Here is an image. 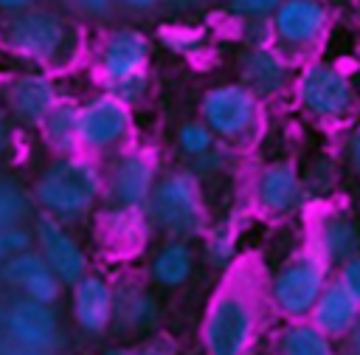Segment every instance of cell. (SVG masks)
Instances as JSON below:
<instances>
[{
	"mask_svg": "<svg viewBox=\"0 0 360 355\" xmlns=\"http://www.w3.org/2000/svg\"><path fill=\"white\" fill-rule=\"evenodd\" d=\"M98 194V175L87 161H59L53 163L39 186L37 197L56 214H79L90 208Z\"/></svg>",
	"mask_w": 360,
	"mask_h": 355,
	"instance_id": "6da1fadb",
	"label": "cell"
},
{
	"mask_svg": "<svg viewBox=\"0 0 360 355\" xmlns=\"http://www.w3.org/2000/svg\"><path fill=\"white\" fill-rule=\"evenodd\" d=\"M68 25L48 11H20L3 23L6 45L25 59H51L65 45Z\"/></svg>",
	"mask_w": 360,
	"mask_h": 355,
	"instance_id": "7a4b0ae2",
	"label": "cell"
},
{
	"mask_svg": "<svg viewBox=\"0 0 360 355\" xmlns=\"http://www.w3.org/2000/svg\"><path fill=\"white\" fill-rule=\"evenodd\" d=\"M200 194L188 175H172L152 192V217L174 237H188L200 228Z\"/></svg>",
	"mask_w": 360,
	"mask_h": 355,
	"instance_id": "3957f363",
	"label": "cell"
},
{
	"mask_svg": "<svg viewBox=\"0 0 360 355\" xmlns=\"http://www.w3.org/2000/svg\"><path fill=\"white\" fill-rule=\"evenodd\" d=\"M253 330V313L236 293H225L214 301L205 321V347L211 355H242Z\"/></svg>",
	"mask_w": 360,
	"mask_h": 355,
	"instance_id": "277c9868",
	"label": "cell"
},
{
	"mask_svg": "<svg viewBox=\"0 0 360 355\" xmlns=\"http://www.w3.org/2000/svg\"><path fill=\"white\" fill-rule=\"evenodd\" d=\"M3 332L34 347V349H42V352H48L59 338L53 313L48 310L45 301H37V299L14 301L3 313Z\"/></svg>",
	"mask_w": 360,
	"mask_h": 355,
	"instance_id": "5b68a950",
	"label": "cell"
},
{
	"mask_svg": "<svg viewBox=\"0 0 360 355\" xmlns=\"http://www.w3.org/2000/svg\"><path fill=\"white\" fill-rule=\"evenodd\" d=\"M301 101L315 116L335 118L349 107L352 93L346 79L332 65H312L301 79Z\"/></svg>",
	"mask_w": 360,
	"mask_h": 355,
	"instance_id": "8992f818",
	"label": "cell"
},
{
	"mask_svg": "<svg viewBox=\"0 0 360 355\" xmlns=\"http://www.w3.org/2000/svg\"><path fill=\"white\" fill-rule=\"evenodd\" d=\"M202 113L214 132L236 135L253 121V93L239 85L214 87L202 101Z\"/></svg>",
	"mask_w": 360,
	"mask_h": 355,
	"instance_id": "52a82bcc",
	"label": "cell"
},
{
	"mask_svg": "<svg viewBox=\"0 0 360 355\" xmlns=\"http://www.w3.org/2000/svg\"><path fill=\"white\" fill-rule=\"evenodd\" d=\"M321 282H323L321 265L312 262V259H304V262H295L287 270H281V276L276 279L273 296H276V301L284 313L301 316L318 301Z\"/></svg>",
	"mask_w": 360,
	"mask_h": 355,
	"instance_id": "ba28073f",
	"label": "cell"
},
{
	"mask_svg": "<svg viewBox=\"0 0 360 355\" xmlns=\"http://www.w3.org/2000/svg\"><path fill=\"white\" fill-rule=\"evenodd\" d=\"M37 237H39V245H42V254H45L51 270L62 282H79L84 273V254L73 242V237L51 217L37 220Z\"/></svg>",
	"mask_w": 360,
	"mask_h": 355,
	"instance_id": "9c48e42d",
	"label": "cell"
},
{
	"mask_svg": "<svg viewBox=\"0 0 360 355\" xmlns=\"http://www.w3.org/2000/svg\"><path fill=\"white\" fill-rule=\"evenodd\" d=\"M127 107L118 96H101L79 113V138L90 147H104L127 130Z\"/></svg>",
	"mask_w": 360,
	"mask_h": 355,
	"instance_id": "30bf717a",
	"label": "cell"
},
{
	"mask_svg": "<svg viewBox=\"0 0 360 355\" xmlns=\"http://www.w3.org/2000/svg\"><path fill=\"white\" fill-rule=\"evenodd\" d=\"M143 62H146V39L138 31H115L101 54V65L107 79L115 85H124L135 76H143Z\"/></svg>",
	"mask_w": 360,
	"mask_h": 355,
	"instance_id": "8fae6325",
	"label": "cell"
},
{
	"mask_svg": "<svg viewBox=\"0 0 360 355\" xmlns=\"http://www.w3.org/2000/svg\"><path fill=\"white\" fill-rule=\"evenodd\" d=\"M323 25V6L318 0H284L276 8V31L284 42L301 45L318 37Z\"/></svg>",
	"mask_w": 360,
	"mask_h": 355,
	"instance_id": "7c38bea8",
	"label": "cell"
},
{
	"mask_svg": "<svg viewBox=\"0 0 360 355\" xmlns=\"http://www.w3.org/2000/svg\"><path fill=\"white\" fill-rule=\"evenodd\" d=\"M112 290L96 279V276H84L79 279L76 285V301H73V310H76V318L84 330L90 332H101L112 316Z\"/></svg>",
	"mask_w": 360,
	"mask_h": 355,
	"instance_id": "4fadbf2b",
	"label": "cell"
},
{
	"mask_svg": "<svg viewBox=\"0 0 360 355\" xmlns=\"http://www.w3.org/2000/svg\"><path fill=\"white\" fill-rule=\"evenodd\" d=\"M357 304L360 299L340 282L332 285L323 296H318V307H315V321L323 332H346L354 318H357Z\"/></svg>",
	"mask_w": 360,
	"mask_h": 355,
	"instance_id": "5bb4252c",
	"label": "cell"
},
{
	"mask_svg": "<svg viewBox=\"0 0 360 355\" xmlns=\"http://www.w3.org/2000/svg\"><path fill=\"white\" fill-rule=\"evenodd\" d=\"M8 101H11L17 116H22L28 121H39V118H45L53 110L56 96H53V87H51L48 79H42V76H22V79H17L11 85Z\"/></svg>",
	"mask_w": 360,
	"mask_h": 355,
	"instance_id": "9a60e30c",
	"label": "cell"
},
{
	"mask_svg": "<svg viewBox=\"0 0 360 355\" xmlns=\"http://www.w3.org/2000/svg\"><path fill=\"white\" fill-rule=\"evenodd\" d=\"M112 189L115 197L127 206L141 203L146 197V192L152 189V163L143 155H129L118 163L115 178H112Z\"/></svg>",
	"mask_w": 360,
	"mask_h": 355,
	"instance_id": "2e32d148",
	"label": "cell"
},
{
	"mask_svg": "<svg viewBox=\"0 0 360 355\" xmlns=\"http://www.w3.org/2000/svg\"><path fill=\"white\" fill-rule=\"evenodd\" d=\"M298 197V178L290 166H270L262 180H259V200L273 208V211H284L295 203Z\"/></svg>",
	"mask_w": 360,
	"mask_h": 355,
	"instance_id": "e0dca14e",
	"label": "cell"
},
{
	"mask_svg": "<svg viewBox=\"0 0 360 355\" xmlns=\"http://www.w3.org/2000/svg\"><path fill=\"white\" fill-rule=\"evenodd\" d=\"M245 79H248V85H250L256 93L264 96V93H273V90L281 87V82H284V68H281V62H278L270 51L256 48V51H250L248 59H245Z\"/></svg>",
	"mask_w": 360,
	"mask_h": 355,
	"instance_id": "ac0fdd59",
	"label": "cell"
},
{
	"mask_svg": "<svg viewBox=\"0 0 360 355\" xmlns=\"http://www.w3.org/2000/svg\"><path fill=\"white\" fill-rule=\"evenodd\" d=\"M118 318L129 330H146V327H152L158 321V307L146 293L127 290L121 296V301H118Z\"/></svg>",
	"mask_w": 360,
	"mask_h": 355,
	"instance_id": "d6986e66",
	"label": "cell"
},
{
	"mask_svg": "<svg viewBox=\"0 0 360 355\" xmlns=\"http://www.w3.org/2000/svg\"><path fill=\"white\" fill-rule=\"evenodd\" d=\"M360 248V237L352 223L346 220H329L323 225V251L329 259H352Z\"/></svg>",
	"mask_w": 360,
	"mask_h": 355,
	"instance_id": "ffe728a7",
	"label": "cell"
},
{
	"mask_svg": "<svg viewBox=\"0 0 360 355\" xmlns=\"http://www.w3.org/2000/svg\"><path fill=\"white\" fill-rule=\"evenodd\" d=\"M152 270H155L158 282H163V285H180V282H186V276L191 270V256H188V251L183 245H169V248H163L158 254Z\"/></svg>",
	"mask_w": 360,
	"mask_h": 355,
	"instance_id": "44dd1931",
	"label": "cell"
},
{
	"mask_svg": "<svg viewBox=\"0 0 360 355\" xmlns=\"http://www.w3.org/2000/svg\"><path fill=\"white\" fill-rule=\"evenodd\" d=\"M281 355H332V349L318 330L292 327L281 338Z\"/></svg>",
	"mask_w": 360,
	"mask_h": 355,
	"instance_id": "7402d4cb",
	"label": "cell"
},
{
	"mask_svg": "<svg viewBox=\"0 0 360 355\" xmlns=\"http://www.w3.org/2000/svg\"><path fill=\"white\" fill-rule=\"evenodd\" d=\"M45 130L56 147H62V149L73 147V141L79 138V110L53 104V110L45 116Z\"/></svg>",
	"mask_w": 360,
	"mask_h": 355,
	"instance_id": "603a6c76",
	"label": "cell"
},
{
	"mask_svg": "<svg viewBox=\"0 0 360 355\" xmlns=\"http://www.w3.org/2000/svg\"><path fill=\"white\" fill-rule=\"evenodd\" d=\"M48 268H51L48 259H42L39 254L20 251V254H14L11 259H6L0 276H3L8 285H20V287H25L37 273H42V270H48Z\"/></svg>",
	"mask_w": 360,
	"mask_h": 355,
	"instance_id": "cb8c5ba5",
	"label": "cell"
},
{
	"mask_svg": "<svg viewBox=\"0 0 360 355\" xmlns=\"http://www.w3.org/2000/svg\"><path fill=\"white\" fill-rule=\"evenodd\" d=\"M25 194L8 183V180H0V228H8V225H17L20 217H25Z\"/></svg>",
	"mask_w": 360,
	"mask_h": 355,
	"instance_id": "d4e9b609",
	"label": "cell"
},
{
	"mask_svg": "<svg viewBox=\"0 0 360 355\" xmlns=\"http://www.w3.org/2000/svg\"><path fill=\"white\" fill-rule=\"evenodd\" d=\"M22 290L28 293V299H37V301L51 304V301L59 296V282H56L53 270L48 268V270H42V273H37V276L22 287Z\"/></svg>",
	"mask_w": 360,
	"mask_h": 355,
	"instance_id": "484cf974",
	"label": "cell"
},
{
	"mask_svg": "<svg viewBox=\"0 0 360 355\" xmlns=\"http://www.w3.org/2000/svg\"><path fill=\"white\" fill-rule=\"evenodd\" d=\"M28 242H31V237H28L22 228H17V225L0 228V262H6V259H11L14 254L25 251Z\"/></svg>",
	"mask_w": 360,
	"mask_h": 355,
	"instance_id": "4316f807",
	"label": "cell"
},
{
	"mask_svg": "<svg viewBox=\"0 0 360 355\" xmlns=\"http://www.w3.org/2000/svg\"><path fill=\"white\" fill-rule=\"evenodd\" d=\"M208 144H211V135H208L205 127H200V124L183 127V132H180V147H183L188 155H202V152L208 149Z\"/></svg>",
	"mask_w": 360,
	"mask_h": 355,
	"instance_id": "83f0119b",
	"label": "cell"
},
{
	"mask_svg": "<svg viewBox=\"0 0 360 355\" xmlns=\"http://www.w3.org/2000/svg\"><path fill=\"white\" fill-rule=\"evenodd\" d=\"M281 0H233V11L239 14H267L278 8Z\"/></svg>",
	"mask_w": 360,
	"mask_h": 355,
	"instance_id": "f1b7e54d",
	"label": "cell"
},
{
	"mask_svg": "<svg viewBox=\"0 0 360 355\" xmlns=\"http://www.w3.org/2000/svg\"><path fill=\"white\" fill-rule=\"evenodd\" d=\"M0 355H48V352L34 349V347H28V344L11 338V335H3V338H0Z\"/></svg>",
	"mask_w": 360,
	"mask_h": 355,
	"instance_id": "f546056e",
	"label": "cell"
},
{
	"mask_svg": "<svg viewBox=\"0 0 360 355\" xmlns=\"http://www.w3.org/2000/svg\"><path fill=\"white\" fill-rule=\"evenodd\" d=\"M343 285L360 299V254L357 256H352L349 262H346V270H343Z\"/></svg>",
	"mask_w": 360,
	"mask_h": 355,
	"instance_id": "4dcf8cb0",
	"label": "cell"
},
{
	"mask_svg": "<svg viewBox=\"0 0 360 355\" xmlns=\"http://www.w3.org/2000/svg\"><path fill=\"white\" fill-rule=\"evenodd\" d=\"M79 3L90 11H107V6H110V0H79Z\"/></svg>",
	"mask_w": 360,
	"mask_h": 355,
	"instance_id": "1f68e13d",
	"label": "cell"
},
{
	"mask_svg": "<svg viewBox=\"0 0 360 355\" xmlns=\"http://www.w3.org/2000/svg\"><path fill=\"white\" fill-rule=\"evenodd\" d=\"M28 6V0H0V8H8V11H22Z\"/></svg>",
	"mask_w": 360,
	"mask_h": 355,
	"instance_id": "d6a6232c",
	"label": "cell"
},
{
	"mask_svg": "<svg viewBox=\"0 0 360 355\" xmlns=\"http://www.w3.org/2000/svg\"><path fill=\"white\" fill-rule=\"evenodd\" d=\"M124 3H129V6H135V8H149V6H155V0H124Z\"/></svg>",
	"mask_w": 360,
	"mask_h": 355,
	"instance_id": "836d02e7",
	"label": "cell"
},
{
	"mask_svg": "<svg viewBox=\"0 0 360 355\" xmlns=\"http://www.w3.org/2000/svg\"><path fill=\"white\" fill-rule=\"evenodd\" d=\"M352 152H354V163H357V169H360V135L354 138V147H352Z\"/></svg>",
	"mask_w": 360,
	"mask_h": 355,
	"instance_id": "e575fe53",
	"label": "cell"
},
{
	"mask_svg": "<svg viewBox=\"0 0 360 355\" xmlns=\"http://www.w3.org/2000/svg\"><path fill=\"white\" fill-rule=\"evenodd\" d=\"M3 147H6V124L0 121V149H3Z\"/></svg>",
	"mask_w": 360,
	"mask_h": 355,
	"instance_id": "d590c367",
	"label": "cell"
},
{
	"mask_svg": "<svg viewBox=\"0 0 360 355\" xmlns=\"http://www.w3.org/2000/svg\"><path fill=\"white\" fill-rule=\"evenodd\" d=\"M107 355H127V352H121V349H112V352H107Z\"/></svg>",
	"mask_w": 360,
	"mask_h": 355,
	"instance_id": "8d00e7d4",
	"label": "cell"
},
{
	"mask_svg": "<svg viewBox=\"0 0 360 355\" xmlns=\"http://www.w3.org/2000/svg\"><path fill=\"white\" fill-rule=\"evenodd\" d=\"M146 355H163V352H146Z\"/></svg>",
	"mask_w": 360,
	"mask_h": 355,
	"instance_id": "74e56055",
	"label": "cell"
}]
</instances>
